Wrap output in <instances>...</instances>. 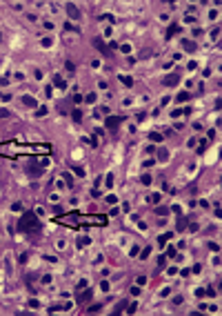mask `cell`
Segmentation results:
<instances>
[{
	"mask_svg": "<svg viewBox=\"0 0 222 316\" xmlns=\"http://www.w3.org/2000/svg\"><path fill=\"white\" fill-rule=\"evenodd\" d=\"M80 118H82V111H73V120H76V122H80Z\"/></svg>",
	"mask_w": 222,
	"mask_h": 316,
	"instance_id": "9a60e30c",
	"label": "cell"
},
{
	"mask_svg": "<svg viewBox=\"0 0 222 316\" xmlns=\"http://www.w3.org/2000/svg\"><path fill=\"white\" fill-rule=\"evenodd\" d=\"M156 214H158V216H167V214H169V209H167V207H156Z\"/></svg>",
	"mask_w": 222,
	"mask_h": 316,
	"instance_id": "8fae6325",
	"label": "cell"
},
{
	"mask_svg": "<svg viewBox=\"0 0 222 316\" xmlns=\"http://www.w3.org/2000/svg\"><path fill=\"white\" fill-rule=\"evenodd\" d=\"M124 305H127V301H120V303H118L116 307H113V314H120L122 309H124Z\"/></svg>",
	"mask_w": 222,
	"mask_h": 316,
	"instance_id": "30bf717a",
	"label": "cell"
},
{
	"mask_svg": "<svg viewBox=\"0 0 222 316\" xmlns=\"http://www.w3.org/2000/svg\"><path fill=\"white\" fill-rule=\"evenodd\" d=\"M18 229L20 232H38L40 225H38V221H36V214L33 212H25L22 214V218L18 221Z\"/></svg>",
	"mask_w": 222,
	"mask_h": 316,
	"instance_id": "6da1fadb",
	"label": "cell"
},
{
	"mask_svg": "<svg viewBox=\"0 0 222 316\" xmlns=\"http://www.w3.org/2000/svg\"><path fill=\"white\" fill-rule=\"evenodd\" d=\"M9 116H11L9 109H0V118H9Z\"/></svg>",
	"mask_w": 222,
	"mask_h": 316,
	"instance_id": "ac0fdd59",
	"label": "cell"
},
{
	"mask_svg": "<svg viewBox=\"0 0 222 316\" xmlns=\"http://www.w3.org/2000/svg\"><path fill=\"white\" fill-rule=\"evenodd\" d=\"M182 47L187 51H196V42H191V40H182Z\"/></svg>",
	"mask_w": 222,
	"mask_h": 316,
	"instance_id": "52a82bcc",
	"label": "cell"
},
{
	"mask_svg": "<svg viewBox=\"0 0 222 316\" xmlns=\"http://www.w3.org/2000/svg\"><path fill=\"white\" fill-rule=\"evenodd\" d=\"M175 31H178V25H171V27H169V31H167V36H169V38H171V36H173V33H175Z\"/></svg>",
	"mask_w": 222,
	"mask_h": 316,
	"instance_id": "4fadbf2b",
	"label": "cell"
},
{
	"mask_svg": "<svg viewBox=\"0 0 222 316\" xmlns=\"http://www.w3.org/2000/svg\"><path fill=\"white\" fill-rule=\"evenodd\" d=\"M93 45H96V47H98V49H100V54H105V56H107V54H109V51H107V47H105V42H102V40H100V38H93Z\"/></svg>",
	"mask_w": 222,
	"mask_h": 316,
	"instance_id": "5b68a950",
	"label": "cell"
},
{
	"mask_svg": "<svg viewBox=\"0 0 222 316\" xmlns=\"http://www.w3.org/2000/svg\"><path fill=\"white\" fill-rule=\"evenodd\" d=\"M187 98H189V94H178V100H180V103H182V100H187Z\"/></svg>",
	"mask_w": 222,
	"mask_h": 316,
	"instance_id": "44dd1931",
	"label": "cell"
},
{
	"mask_svg": "<svg viewBox=\"0 0 222 316\" xmlns=\"http://www.w3.org/2000/svg\"><path fill=\"white\" fill-rule=\"evenodd\" d=\"M175 227H178V232H184V227H187V218H178V225H175Z\"/></svg>",
	"mask_w": 222,
	"mask_h": 316,
	"instance_id": "9c48e42d",
	"label": "cell"
},
{
	"mask_svg": "<svg viewBox=\"0 0 222 316\" xmlns=\"http://www.w3.org/2000/svg\"><path fill=\"white\" fill-rule=\"evenodd\" d=\"M100 309H102L100 305H93V307H89V312H91V314H96V312H100Z\"/></svg>",
	"mask_w": 222,
	"mask_h": 316,
	"instance_id": "ffe728a7",
	"label": "cell"
},
{
	"mask_svg": "<svg viewBox=\"0 0 222 316\" xmlns=\"http://www.w3.org/2000/svg\"><path fill=\"white\" fill-rule=\"evenodd\" d=\"M122 122V118H118V116H113V118H107V127L109 129H116L118 125Z\"/></svg>",
	"mask_w": 222,
	"mask_h": 316,
	"instance_id": "277c9868",
	"label": "cell"
},
{
	"mask_svg": "<svg viewBox=\"0 0 222 316\" xmlns=\"http://www.w3.org/2000/svg\"><path fill=\"white\" fill-rule=\"evenodd\" d=\"M120 80H122V85H127V87H131V85H133V80H131L129 76H120Z\"/></svg>",
	"mask_w": 222,
	"mask_h": 316,
	"instance_id": "7c38bea8",
	"label": "cell"
},
{
	"mask_svg": "<svg viewBox=\"0 0 222 316\" xmlns=\"http://www.w3.org/2000/svg\"><path fill=\"white\" fill-rule=\"evenodd\" d=\"M87 301H91V290L82 292V294H78V303H87Z\"/></svg>",
	"mask_w": 222,
	"mask_h": 316,
	"instance_id": "8992f818",
	"label": "cell"
},
{
	"mask_svg": "<svg viewBox=\"0 0 222 316\" xmlns=\"http://www.w3.org/2000/svg\"><path fill=\"white\" fill-rule=\"evenodd\" d=\"M158 156H160V158H162V160H167V156H169V151H167V149H164V147H162L160 151H158Z\"/></svg>",
	"mask_w": 222,
	"mask_h": 316,
	"instance_id": "5bb4252c",
	"label": "cell"
},
{
	"mask_svg": "<svg viewBox=\"0 0 222 316\" xmlns=\"http://www.w3.org/2000/svg\"><path fill=\"white\" fill-rule=\"evenodd\" d=\"M149 138H151V140H156V143H160V140H162V136H158V134H151Z\"/></svg>",
	"mask_w": 222,
	"mask_h": 316,
	"instance_id": "d6986e66",
	"label": "cell"
},
{
	"mask_svg": "<svg viewBox=\"0 0 222 316\" xmlns=\"http://www.w3.org/2000/svg\"><path fill=\"white\" fill-rule=\"evenodd\" d=\"M53 82L58 85V87H65V82H62V78H60V76H53Z\"/></svg>",
	"mask_w": 222,
	"mask_h": 316,
	"instance_id": "e0dca14e",
	"label": "cell"
},
{
	"mask_svg": "<svg viewBox=\"0 0 222 316\" xmlns=\"http://www.w3.org/2000/svg\"><path fill=\"white\" fill-rule=\"evenodd\" d=\"M22 100H25V103L29 105V107H33V105H36V100H33V98H29V96H25V98H22Z\"/></svg>",
	"mask_w": 222,
	"mask_h": 316,
	"instance_id": "2e32d148",
	"label": "cell"
},
{
	"mask_svg": "<svg viewBox=\"0 0 222 316\" xmlns=\"http://www.w3.org/2000/svg\"><path fill=\"white\" fill-rule=\"evenodd\" d=\"M29 172H31V174H36V176H40V174H42V169L38 167V165H33V163H29Z\"/></svg>",
	"mask_w": 222,
	"mask_h": 316,
	"instance_id": "ba28073f",
	"label": "cell"
},
{
	"mask_svg": "<svg viewBox=\"0 0 222 316\" xmlns=\"http://www.w3.org/2000/svg\"><path fill=\"white\" fill-rule=\"evenodd\" d=\"M67 11H69V16H71V18L73 20H78V18H80V11H78V7H76V5H67Z\"/></svg>",
	"mask_w": 222,
	"mask_h": 316,
	"instance_id": "3957f363",
	"label": "cell"
},
{
	"mask_svg": "<svg viewBox=\"0 0 222 316\" xmlns=\"http://www.w3.org/2000/svg\"><path fill=\"white\" fill-rule=\"evenodd\" d=\"M178 80H180V76L178 74H171V76H167V78H162V85H178Z\"/></svg>",
	"mask_w": 222,
	"mask_h": 316,
	"instance_id": "7a4b0ae2",
	"label": "cell"
}]
</instances>
